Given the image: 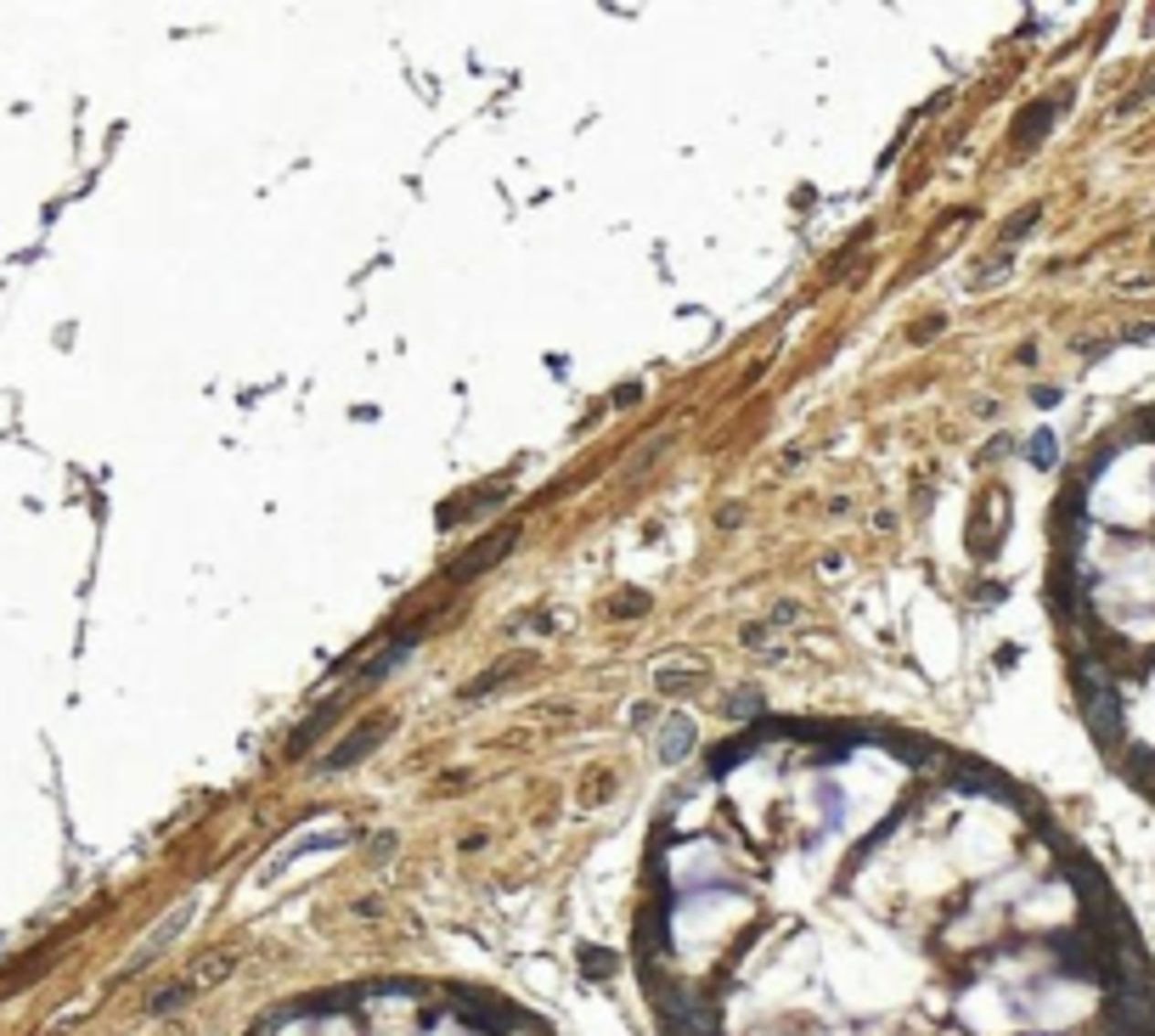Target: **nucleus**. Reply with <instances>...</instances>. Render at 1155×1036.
Returning <instances> with one entry per match:
<instances>
[]
</instances>
